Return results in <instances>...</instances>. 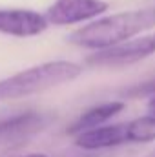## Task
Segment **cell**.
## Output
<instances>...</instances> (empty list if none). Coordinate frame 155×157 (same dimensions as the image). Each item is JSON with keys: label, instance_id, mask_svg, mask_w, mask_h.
Returning <instances> with one entry per match:
<instances>
[{"label": "cell", "instance_id": "1", "mask_svg": "<svg viewBox=\"0 0 155 157\" xmlns=\"http://www.w3.org/2000/svg\"><path fill=\"white\" fill-rule=\"evenodd\" d=\"M155 28V6L113 13L110 17H97V20L75 29L68 35V42L78 48L102 49L133 39L139 33Z\"/></svg>", "mask_w": 155, "mask_h": 157}, {"label": "cell", "instance_id": "2", "mask_svg": "<svg viewBox=\"0 0 155 157\" xmlns=\"http://www.w3.org/2000/svg\"><path fill=\"white\" fill-rule=\"evenodd\" d=\"M82 73V66L71 60H47L0 80V101L22 99L44 93L60 84L71 82Z\"/></svg>", "mask_w": 155, "mask_h": 157}, {"label": "cell", "instance_id": "3", "mask_svg": "<svg viewBox=\"0 0 155 157\" xmlns=\"http://www.w3.org/2000/svg\"><path fill=\"white\" fill-rule=\"evenodd\" d=\"M152 141H155V113L120 124H100L75 135V144L82 150H106L120 144H139Z\"/></svg>", "mask_w": 155, "mask_h": 157}, {"label": "cell", "instance_id": "4", "mask_svg": "<svg viewBox=\"0 0 155 157\" xmlns=\"http://www.w3.org/2000/svg\"><path fill=\"white\" fill-rule=\"evenodd\" d=\"M152 55H155V33L139 37V39H128L110 48L95 49L91 55H88L86 62L93 66L117 68V66H130V64L141 62Z\"/></svg>", "mask_w": 155, "mask_h": 157}, {"label": "cell", "instance_id": "5", "mask_svg": "<svg viewBox=\"0 0 155 157\" xmlns=\"http://www.w3.org/2000/svg\"><path fill=\"white\" fill-rule=\"evenodd\" d=\"M51 113L44 112H22L0 119V148L13 146L33 135L40 133L51 124Z\"/></svg>", "mask_w": 155, "mask_h": 157}, {"label": "cell", "instance_id": "6", "mask_svg": "<svg viewBox=\"0 0 155 157\" xmlns=\"http://www.w3.org/2000/svg\"><path fill=\"white\" fill-rule=\"evenodd\" d=\"M108 7L104 0H53L44 15L53 26H71L104 15Z\"/></svg>", "mask_w": 155, "mask_h": 157}, {"label": "cell", "instance_id": "7", "mask_svg": "<svg viewBox=\"0 0 155 157\" xmlns=\"http://www.w3.org/2000/svg\"><path fill=\"white\" fill-rule=\"evenodd\" d=\"M46 15L31 9H0V33L17 39L39 37L47 29Z\"/></svg>", "mask_w": 155, "mask_h": 157}, {"label": "cell", "instance_id": "8", "mask_svg": "<svg viewBox=\"0 0 155 157\" xmlns=\"http://www.w3.org/2000/svg\"><path fill=\"white\" fill-rule=\"evenodd\" d=\"M122 110H124V102L122 101H112V102L97 104V106L89 108L88 112H84L78 119H75L73 124L68 128V133L70 135H77L80 132H86V130L97 128L100 124H106L110 119L117 117Z\"/></svg>", "mask_w": 155, "mask_h": 157}, {"label": "cell", "instance_id": "9", "mask_svg": "<svg viewBox=\"0 0 155 157\" xmlns=\"http://www.w3.org/2000/svg\"><path fill=\"white\" fill-rule=\"evenodd\" d=\"M20 157H49L46 154H26V155H20Z\"/></svg>", "mask_w": 155, "mask_h": 157}, {"label": "cell", "instance_id": "10", "mask_svg": "<svg viewBox=\"0 0 155 157\" xmlns=\"http://www.w3.org/2000/svg\"><path fill=\"white\" fill-rule=\"evenodd\" d=\"M153 157H155V155H153Z\"/></svg>", "mask_w": 155, "mask_h": 157}]
</instances>
